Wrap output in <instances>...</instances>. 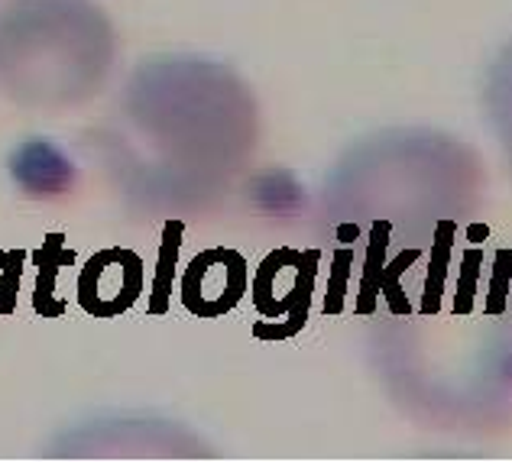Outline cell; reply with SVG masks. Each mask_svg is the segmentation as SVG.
Wrapping results in <instances>:
<instances>
[{
    "instance_id": "277c9868",
    "label": "cell",
    "mask_w": 512,
    "mask_h": 463,
    "mask_svg": "<svg viewBox=\"0 0 512 463\" xmlns=\"http://www.w3.org/2000/svg\"><path fill=\"white\" fill-rule=\"evenodd\" d=\"M117 33L91 0H7L0 7V94L30 111H69L111 78Z\"/></svg>"
},
{
    "instance_id": "5b68a950",
    "label": "cell",
    "mask_w": 512,
    "mask_h": 463,
    "mask_svg": "<svg viewBox=\"0 0 512 463\" xmlns=\"http://www.w3.org/2000/svg\"><path fill=\"white\" fill-rule=\"evenodd\" d=\"M59 454H198V438L182 428L163 425V421H98V425H82L65 434V447Z\"/></svg>"
},
{
    "instance_id": "8992f818",
    "label": "cell",
    "mask_w": 512,
    "mask_h": 463,
    "mask_svg": "<svg viewBox=\"0 0 512 463\" xmlns=\"http://www.w3.org/2000/svg\"><path fill=\"white\" fill-rule=\"evenodd\" d=\"M483 114L503 146L506 166L512 172V43L500 49L487 78H483Z\"/></svg>"
},
{
    "instance_id": "6da1fadb",
    "label": "cell",
    "mask_w": 512,
    "mask_h": 463,
    "mask_svg": "<svg viewBox=\"0 0 512 463\" xmlns=\"http://www.w3.org/2000/svg\"><path fill=\"white\" fill-rule=\"evenodd\" d=\"M451 243L383 276L389 311L373 328V360L412 418L490 431L512 399V256L451 260Z\"/></svg>"
},
{
    "instance_id": "3957f363",
    "label": "cell",
    "mask_w": 512,
    "mask_h": 463,
    "mask_svg": "<svg viewBox=\"0 0 512 463\" xmlns=\"http://www.w3.org/2000/svg\"><path fill=\"white\" fill-rule=\"evenodd\" d=\"M474 146L438 130H386L338 159L321 195V230L363 276H386L474 217L483 198Z\"/></svg>"
},
{
    "instance_id": "7a4b0ae2",
    "label": "cell",
    "mask_w": 512,
    "mask_h": 463,
    "mask_svg": "<svg viewBox=\"0 0 512 463\" xmlns=\"http://www.w3.org/2000/svg\"><path fill=\"white\" fill-rule=\"evenodd\" d=\"M260 143V107L231 65L159 56L133 68L94 153L120 201L146 217L214 208Z\"/></svg>"
}]
</instances>
